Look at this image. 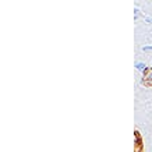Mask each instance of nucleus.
I'll list each match as a JSON object with an SVG mask.
<instances>
[{"mask_svg": "<svg viewBox=\"0 0 152 152\" xmlns=\"http://www.w3.org/2000/svg\"><path fill=\"white\" fill-rule=\"evenodd\" d=\"M135 69L140 70L141 73H144V71H145V70H147L148 67L145 66V63H141V61H138V63H135Z\"/></svg>", "mask_w": 152, "mask_h": 152, "instance_id": "obj_1", "label": "nucleus"}, {"mask_svg": "<svg viewBox=\"0 0 152 152\" xmlns=\"http://www.w3.org/2000/svg\"><path fill=\"white\" fill-rule=\"evenodd\" d=\"M142 50H144V52H148V50H152V45H151V46H144V48H142Z\"/></svg>", "mask_w": 152, "mask_h": 152, "instance_id": "obj_2", "label": "nucleus"}, {"mask_svg": "<svg viewBox=\"0 0 152 152\" xmlns=\"http://www.w3.org/2000/svg\"><path fill=\"white\" fill-rule=\"evenodd\" d=\"M145 21H147L148 24H152V18H149V17H145Z\"/></svg>", "mask_w": 152, "mask_h": 152, "instance_id": "obj_3", "label": "nucleus"}]
</instances>
